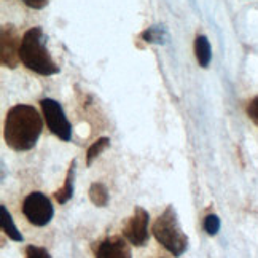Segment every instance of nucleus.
<instances>
[{
  "label": "nucleus",
  "instance_id": "nucleus-3",
  "mask_svg": "<svg viewBox=\"0 0 258 258\" xmlns=\"http://www.w3.org/2000/svg\"><path fill=\"white\" fill-rule=\"evenodd\" d=\"M152 231L155 239L174 256H182L186 252L188 236L183 233L172 206H167L166 211L156 218Z\"/></svg>",
  "mask_w": 258,
  "mask_h": 258
},
{
  "label": "nucleus",
  "instance_id": "nucleus-15",
  "mask_svg": "<svg viewBox=\"0 0 258 258\" xmlns=\"http://www.w3.org/2000/svg\"><path fill=\"white\" fill-rule=\"evenodd\" d=\"M204 231L209 236H215L218 231H220V218H218L215 214H211L204 218Z\"/></svg>",
  "mask_w": 258,
  "mask_h": 258
},
{
  "label": "nucleus",
  "instance_id": "nucleus-18",
  "mask_svg": "<svg viewBox=\"0 0 258 258\" xmlns=\"http://www.w3.org/2000/svg\"><path fill=\"white\" fill-rule=\"evenodd\" d=\"M23 4H26L27 7L35 8V10H42L43 7H46L48 0H21Z\"/></svg>",
  "mask_w": 258,
  "mask_h": 258
},
{
  "label": "nucleus",
  "instance_id": "nucleus-1",
  "mask_svg": "<svg viewBox=\"0 0 258 258\" xmlns=\"http://www.w3.org/2000/svg\"><path fill=\"white\" fill-rule=\"evenodd\" d=\"M42 131V116L32 105L18 104L8 110L4 126V139L10 148L16 152L31 150Z\"/></svg>",
  "mask_w": 258,
  "mask_h": 258
},
{
  "label": "nucleus",
  "instance_id": "nucleus-7",
  "mask_svg": "<svg viewBox=\"0 0 258 258\" xmlns=\"http://www.w3.org/2000/svg\"><path fill=\"white\" fill-rule=\"evenodd\" d=\"M148 220L150 215L141 206L134 207L133 217H129L127 223L123 228V236L126 237V241L134 245V247H144L148 242Z\"/></svg>",
  "mask_w": 258,
  "mask_h": 258
},
{
  "label": "nucleus",
  "instance_id": "nucleus-17",
  "mask_svg": "<svg viewBox=\"0 0 258 258\" xmlns=\"http://www.w3.org/2000/svg\"><path fill=\"white\" fill-rule=\"evenodd\" d=\"M247 115H249L250 120L258 126V96L253 97L249 104V107H247Z\"/></svg>",
  "mask_w": 258,
  "mask_h": 258
},
{
  "label": "nucleus",
  "instance_id": "nucleus-10",
  "mask_svg": "<svg viewBox=\"0 0 258 258\" xmlns=\"http://www.w3.org/2000/svg\"><path fill=\"white\" fill-rule=\"evenodd\" d=\"M74 175H75V160L71 163V167H69V171H67L62 188H59L54 195L56 201L59 204H66L72 198V195H74Z\"/></svg>",
  "mask_w": 258,
  "mask_h": 258
},
{
  "label": "nucleus",
  "instance_id": "nucleus-6",
  "mask_svg": "<svg viewBox=\"0 0 258 258\" xmlns=\"http://www.w3.org/2000/svg\"><path fill=\"white\" fill-rule=\"evenodd\" d=\"M21 42L23 38H19L15 26H2V31H0V62L4 67L15 69L21 62V57H19Z\"/></svg>",
  "mask_w": 258,
  "mask_h": 258
},
{
  "label": "nucleus",
  "instance_id": "nucleus-16",
  "mask_svg": "<svg viewBox=\"0 0 258 258\" xmlns=\"http://www.w3.org/2000/svg\"><path fill=\"white\" fill-rule=\"evenodd\" d=\"M26 258H51L49 252L43 247L37 245H27L26 247Z\"/></svg>",
  "mask_w": 258,
  "mask_h": 258
},
{
  "label": "nucleus",
  "instance_id": "nucleus-4",
  "mask_svg": "<svg viewBox=\"0 0 258 258\" xmlns=\"http://www.w3.org/2000/svg\"><path fill=\"white\" fill-rule=\"evenodd\" d=\"M23 214L35 226H45L51 222L54 215L53 204L49 201V198L40 191H34L26 196L23 201Z\"/></svg>",
  "mask_w": 258,
  "mask_h": 258
},
{
  "label": "nucleus",
  "instance_id": "nucleus-13",
  "mask_svg": "<svg viewBox=\"0 0 258 258\" xmlns=\"http://www.w3.org/2000/svg\"><path fill=\"white\" fill-rule=\"evenodd\" d=\"M89 200L97 207H105L108 204V190L101 182H96L89 188Z\"/></svg>",
  "mask_w": 258,
  "mask_h": 258
},
{
  "label": "nucleus",
  "instance_id": "nucleus-14",
  "mask_svg": "<svg viewBox=\"0 0 258 258\" xmlns=\"http://www.w3.org/2000/svg\"><path fill=\"white\" fill-rule=\"evenodd\" d=\"M108 145H110V139H108V137H101V139H97V141L88 148V152H86V164H88V166H91L93 161L105 150V148H107Z\"/></svg>",
  "mask_w": 258,
  "mask_h": 258
},
{
  "label": "nucleus",
  "instance_id": "nucleus-8",
  "mask_svg": "<svg viewBox=\"0 0 258 258\" xmlns=\"http://www.w3.org/2000/svg\"><path fill=\"white\" fill-rule=\"evenodd\" d=\"M96 258H133L126 237L112 236L101 241L94 249Z\"/></svg>",
  "mask_w": 258,
  "mask_h": 258
},
{
  "label": "nucleus",
  "instance_id": "nucleus-11",
  "mask_svg": "<svg viewBox=\"0 0 258 258\" xmlns=\"http://www.w3.org/2000/svg\"><path fill=\"white\" fill-rule=\"evenodd\" d=\"M0 212H2V230L4 233L10 237L12 241H16V242H23V234L18 231V228L15 226L13 223V218L12 215H10L8 209H7V206H0Z\"/></svg>",
  "mask_w": 258,
  "mask_h": 258
},
{
  "label": "nucleus",
  "instance_id": "nucleus-12",
  "mask_svg": "<svg viewBox=\"0 0 258 258\" xmlns=\"http://www.w3.org/2000/svg\"><path fill=\"white\" fill-rule=\"evenodd\" d=\"M142 38L147 43H155V45H166L169 40V34H167L164 26H152L147 31L142 32Z\"/></svg>",
  "mask_w": 258,
  "mask_h": 258
},
{
  "label": "nucleus",
  "instance_id": "nucleus-2",
  "mask_svg": "<svg viewBox=\"0 0 258 258\" xmlns=\"http://www.w3.org/2000/svg\"><path fill=\"white\" fill-rule=\"evenodd\" d=\"M19 57L29 71L38 75L48 77L59 72V67L54 64L46 49V37L42 27H32L23 35Z\"/></svg>",
  "mask_w": 258,
  "mask_h": 258
},
{
  "label": "nucleus",
  "instance_id": "nucleus-9",
  "mask_svg": "<svg viewBox=\"0 0 258 258\" xmlns=\"http://www.w3.org/2000/svg\"><path fill=\"white\" fill-rule=\"evenodd\" d=\"M195 54L198 59V64L201 67H209L211 59H212V49H211V43L207 40L206 35H198L196 42H195Z\"/></svg>",
  "mask_w": 258,
  "mask_h": 258
},
{
  "label": "nucleus",
  "instance_id": "nucleus-5",
  "mask_svg": "<svg viewBox=\"0 0 258 258\" xmlns=\"http://www.w3.org/2000/svg\"><path fill=\"white\" fill-rule=\"evenodd\" d=\"M40 105H42V112H43V116L46 120L49 131L66 142L71 141L72 126H71V123H69L61 104H59L57 101H54V99L46 97V99H42Z\"/></svg>",
  "mask_w": 258,
  "mask_h": 258
}]
</instances>
